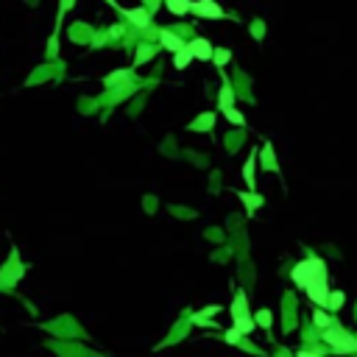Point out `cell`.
Returning <instances> with one entry per match:
<instances>
[{
    "mask_svg": "<svg viewBox=\"0 0 357 357\" xmlns=\"http://www.w3.org/2000/svg\"><path fill=\"white\" fill-rule=\"evenodd\" d=\"M321 276H326V265L321 263L318 257H310V260H304V263H299L293 268V282L299 285V288H307L313 279H321Z\"/></svg>",
    "mask_w": 357,
    "mask_h": 357,
    "instance_id": "1",
    "label": "cell"
},
{
    "mask_svg": "<svg viewBox=\"0 0 357 357\" xmlns=\"http://www.w3.org/2000/svg\"><path fill=\"white\" fill-rule=\"evenodd\" d=\"M324 341L329 343V346H335V352H354L357 349V338H352L346 329H341V326L329 324L324 329Z\"/></svg>",
    "mask_w": 357,
    "mask_h": 357,
    "instance_id": "2",
    "label": "cell"
},
{
    "mask_svg": "<svg viewBox=\"0 0 357 357\" xmlns=\"http://www.w3.org/2000/svg\"><path fill=\"white\" fill-rule=\"evenodd\" d=\"M190 14H198V17H204V20H223L226 11L215 3V0H195V3H190Z\"/></svg>",
    "mask_w": 357,
    "mask_h": 357,
    "instance_id": "3",
    "label": "cell"
},
{
    "mask_svg": "<svg viewBox=\"0 0 357 357\" xmlns=\"http://www.w3.org/2000/svg\"><path fill=\"white\" fill-rule=\"evenodd\" d=\"M307 296L315 301L318 307H326V299H329V288H326V276H321V279H313L310 285H307Z\"/></svg>",
    "mask_w": 357,
    "mask_h": 357,
    "instance_id": "4",
    "label": "cell"
},
{
    "mask_svg": "<svg viewBox=\"0 0 357 357\" xmlns=\"http://www.w3.org/2000/svg\"><path fill=\"white\" fill-rule=\"evenodd\" d=\"M187 50L193 53V59H198V62H210L215 47L210 45V39L198 37V39H193V42H187Z\"/></svg>",
    "mask_w": 357,
    "mask_h": 357,
    "instance_id": "5",
    "label": "cell"
},
{
    "mask_svg": "<svg viewBox=\"0 0 357 357\" xmlns=\"http://www.w3.org/2000/svg\"><path fill=\"white\" fill-rule=\"evenodd\" d=\"M120 11H123V17L132 20L137 28H148V26H151V11L142 9V6H137V9H120Z\"/></svg>",
    "mask_w": 357,
    "mask_h": 357,
    "instance_id": "6",
    "label": "cell"
},
{
    "mask_svg": "<svg viewBox=\"0 0 357 357\" xmlns=\"http://www.w3.org/2000/svg\"><path fill=\"white\" fill-rule=\"evenodd\" d=\"M212 123H215V115H212V112H204V115H198L187 129L190 132H212Z\"/></svg>",
    "mask_w": 357,
    "mask_h": 357,
    "instance_id": "7",
    "label": "cell"
},
{
    "mask_svg": "<svg viewBox=\"0 0 357 357\" xmlns=\"http://www.w3.org/2000/svg\"><path fill=\"white\" fill-rule=\"evenodd\" d=\"M159 42H162V47H165V50H170V53H176V50H182V47H184V42L176 37L173 31H159Z\"/></svg>",
    "mask_w": 357,
    "mask_h": 357,
    "instance_id": "8",
    "label": "cell"
},
{
    "mask_svg": "<svg viewBox=\"0 0 357 357\" xmlns=\"http://www.w3.org/2000/svg\"><path fill=\"white\" fill-rule=\"evenodd\" d=\"M190 3L193 0H165V9L176 17H184V14H190Z\"/></svg>",
    "mask_w": 357,
    "mask_h": 357,
    "instance_id": "9",
    "label": "cell"
},
{
    "mask_svg": "<svg viewBox=\"0 0 357 357\" xmlns=\"http://www.w3.org/2000/svg\"><path fill=\"white\" fill-rule=\"evenodd\" d=\"M254 326H257V324H254V318H251V315H237V318H235V329L237 332H240V335H248V332H254Z\"/></svg>",
    "mask_w": 357,
    "mask_h": 357,
    "instance_id": "10",
    "label": "cell"
},
{
    "mask_svg": "<svg viewBox=\"0 0 357 357\" xmlns=\"http://www.w3.org/2000/svg\"><path fill=\"white\" fill-rule=\"evenodd\" d=\"M190 62H193V53L187 50V45H184L182 50H176V56H173V67H176V70H184Z\"/></svg>",
    "mask_w": 357,
    "mask_h": 357,
    "instance_id": "11",
    "label": "cell"
},
{
    "mask_svg": "<svg viewBox=\"0 0 357 357\" xmlns=\"http://www.w3.org/2000/svg\"><path fill=\"white\" fill-rule=\"evenodd\" d=\"M254 168H257V154H251V157H248V162L243 165V178L248 182V190L254 187Z\"/></svg>",
    "mask_w": 357,
    "mask_h": 357,
    "instance_id": "12",
    "label": "cell"
},
{
    "mask_svg": "<svg viewBox=\"0 0 357 357\" xmlns=\"http://www.w3.org/2000/svg\"><path fill=\"white\" fill-rule=\"evenodd\" d=\"M240 198H243V204H246L248 212H254L260 204H263V195H257V193H240Z\"/></svg>",
    "mask_w": 357,
    "mask_h": 357,
    "instance_id": "13",
    "label": "cell"
},
{
    "mask_svg": "<svg viewBox=\"0 0 357 357\" xmlns=\"http://www.w3.org/2000/svg\"><path fill=\"white\" fill-rule=\"evenodd\" d=\"M237 315H246V293L243 290H237L235 304H232V318H237Z\"/></svg>",
    "mask_w": 357,
    "mask_h": 357,
    "instance_id": "14",
    "label": "cell"
},
{
    "mask_svg": "<svg viewBox=\"0 0 357 357\" xmlns=\"http://www.w3.org/2000/svg\"><path fill=\"white\" fill-rule=\"evenodd\" d=\"M221 112H223V117L232 123V126H243V123H246V117H243L240 112L235 109V106H229V109H221Z\"/></svg>",
    "mask_w": 357,
    "mask_h": 357,
    "instance_id": "15",
    "label": "cell"
},
{
    "mask_svg": "<svg viewBox=\"0 0 357 357\" xmlns=\"http://www.w3.org/2000/svg\"><path fill=\"white\" fill-rule=\"evenodd\" d=\"M218 104H221V109H229V106L235 104V92H232V87H229V84H223V89H221V100H218Z\"/></svg>",
    "mask_w": 357,
    "mask_h": 357,
    "instance_id": "16",
    "label": "cell"
},
{
    "mask_svg": "<svg viewBox=\"0 0 357 357\" xmlns=\"http://www.w3.org/2000/svg\"><path fill=\"white\" fill-rule=\"evenodd\" d=\"M229 59H232V53L226 50V47H215V50H212V62H215L218 67H223V64L229 62Z\"/></svg>",
    "mask_w": 357,
    "mask_h": 357,
    "instance_id": "17",
    "label": "cell"
},
{
    "mask_svg": "<svg viewBox=\"0 0 357 357\" xmlns=\"http://www.w3.org/2000/svg\"><path fill=\"white\" fill-rule=\"evenodd\" d=\"M254 324H257V326H265V329H271V313H268V310H260L257 315H254Z\"/></svg>",
    "mask_w": 357,
    "mask_h": 357,
    "instance_id": "18",
    "label": "cell"
},
{
    "mask_svg": "<svg viewBox=\"0 0 357 357\" xmlns=\"http://www.w3.org/2000/svg\"><path fill=\"white\" fill-rule=\"evenodd\" d=\"M59 53V31L50 34V42H47V59H56Z\"/></svg>",
    "mask_w": 357,
    "mask_h": 357,
    "instance_id": "19",
    "label": "cell"
},
{
    "mask_svg": "<svg viewBox=\"0 0 357 357\" xmlns=\"http://www.w3.org/2000/svg\"><path fill=\"white\" fill-rule=\"evenodd\" d=\"M73 3H75V0H62V3H59V20H56V31L62 28V20H64V14L70 11V6H73Z\"/></svg>",
    "mask_w": 357,
    "mask_h": 357,
    "instance_id": "20",
    "label": "cell"
},
{
    "mask_svg": "<svg viewBox=\"0 0 357 357\" xmlns=\"http://www.w3.org/2000/svg\"><path fill=\"white\" fill-rule=\"evenodd\" d=\"M326 307H332V310H341V307H343V293H329V299H326Z\"/></svg>",
    "mask_w": 357,
    "mask_h": 357,
    "instance_id": "21",
    "label": "cell"
},
{
    "mask_svg": "<svg viewBox=\"0 0 357 357\" xmlns=\"http://www.w3.org/2000/svg\"><path fill=\"white\" fill-rule=\"evenodd\" d=\"M313 321H315V326H321V329H326V326H329V324H332V321H329V318H326V315H324V313H321V310H315V315H313Z\"/></svg>",
    "mask_w": 357,
    "mask_h": 357,
    "instance_id": "22",
    "label": "cell"
},
{
    "mask_svg": "<svg viewBox=\"0 0 357 357\" xmlns=\"http://www.w3.org/2000/svg\"><path fill=\"white\" fill-rule=\"evenodd\" d=\"M129 75V70H120V73H112L109 79H106V87H112V84H117V81H123Z\"/></svg>",
    "mask_w": 357,
    "mask_h": 357,
    "instance_id": "23",
    "label": "cell"
},
{
    "mask_svg": "<svg viewBox=\"0 0 357 357\" xmlns=\"http://www.w3.org/2000/svg\"><path fill=\"white\" fill-rule=\"evenodd\" d=\"M240 338L243 335L235 329V326H232V329H226V341H229V343H240Z\"/></svg>",
    "mask_w": 357,
    "mask_h": 357,
    "instance_id": "24",
    "label": "cell"
},
{
    "mask_svg": "<svg viewBox=\"0 0 357 357\" xmlns=\"http://www.w3.org/2000/svg\"><path fill=\"white\" fill-rule=\"evenodd\" d=\"M265 165H268V170H276V162H273V154H271V148H265Z\"/></svg>",
    "mask_w": 357,
    "mask_h": 357,
    "instance_id": "25",
    "label": "cell"
},
{
    "mask_svg": "<svg viewBox=\"0 0 357 357\" xmlns=\"http://www.w3.org/2000/svg\"><path fill=\"white\" fill-rule=\"evenodd\" d=\"M145 59H151V50H148V47H140V53H137V62H145Z\"/></svg>",
    "mask_w": 357,
    "mask_h": 357,
    "instance_id": "26",
    "label": "cell"
},
{
    "mask_svg": "<svg viewBox=\"0 0 357 357\" xmlns=\"http://www.w3.org/2000/svg\"><path fill=\"white\" fill-rule=\"evenodd\" d=\"M251 31H254V37H257V39H263V22H254Z\"/></svg>",
    "mask_w": 357,
    "mask_h": 357,
    "instance_id": "27",
    "label": "cell"
},
{
    "mask_svg": "<svg viewBox=\"0 0 357 357\" xmlns=\"http://www.w3.org/2000/svg\"><path fill=\"white\" fill-rule=\"evenodd\" d=\"M299 357H321L318 352H299Z\"/></svg>",
    "mask_w": 357,
    "mask_h": 357,
    "instance_id": "28",
    "label": "cell"
},
{
    "mask_svg": "<svg viewBox=\"0 0 357 357\" xmlns=\"http://www.w3.org/2000/svg\"><path fill=\"white\" fill-rule=\"evenodd\" d=\"M104 3H109V6H115V9H117V11H120V6H117V3H115V0H104Z\"/></svg>",
    "mask_w": 357,
    "mask_h": 357,
    "instance_id": "29",
    "label": "cell"
}]
</instances>
